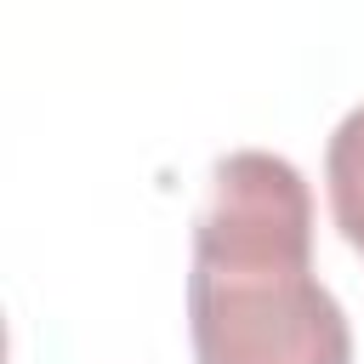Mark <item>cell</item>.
Here are the masks:
<instances>
[{"mask_svg": "<svg viewBox=\"0 0 364 364\" xmlns=\"http://www.w3.org/2000/svg\"><path fill=\"white\" fill-rule=\"evenodd\" d=\"M193 364H353V324L313 273L307 176L239 148L210 165L188 267Z\"/></svg>", "mask_w": 364, "mask_h": 364, "instance_id": "obj_1", "label": "cell"}, {"mask_svg": "<svg viewBox=\"0 0 364 364\" xmlns=\"http://www.w3.org/2000/svg\"><path fill=\"white\" fill-rule=\"evenodd\" d=\"M324 193H330V216H336L341 239L364 256V102L330 131V148H324Z\"/></svg>", "mask_w": 364, "mask_h": 364, "instance_id": "obj_2", "label": "cell"}]
</instances>
